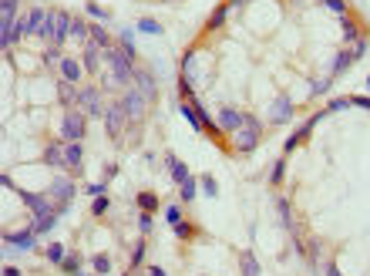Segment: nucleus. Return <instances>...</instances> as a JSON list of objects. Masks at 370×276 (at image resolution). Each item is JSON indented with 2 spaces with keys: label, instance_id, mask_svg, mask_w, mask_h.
Wrapping results in <instances>:
<instances>
[{
  "label": "nucleus",
  "instance_id": "nucleus-1",
  "mask_svg": "<svg viewBox=\"0 0 370 276\" xmlns=\"http://www.w3.org/2000/svg\"><path fill=\"white\" fill-rule=\"evenodd\" d=\"M259 135H263V125H259V118L246 114V125H242V128L233 135V145H236V152H252V148L259 145Z\"/></svg>",
  "mask_w": 370,
  "mask_h": 276
},
{
  "label": "nucleus",
  "instance_id": "nucleus-2",
  "mask_svg": "<svg viewBox=\"0 0 370 276\" xmlns=\"http://www.w3.org/2000/svg\"><path fill=\"white\" fill-rule=\"evenodd\" d=\"M108 64H111V74H114V84H128L135 81V61H131L125 51H108Z\"/></svg>",
  "mask_w": 370,
  "mask_h": 276
},
{
  "label": "nucleus",
  "instance_id": "nucleus-3",
  "mask_svg": "<svg viewBox=\"0 0 370 276\" xmlns=\"http://www.w3.org/2000/svg\"><path fill=\"white\" fill-rule=\"evenodd\" d=\"M61 138H64V142H81V138H84V114L81 111L67 114L64 125H61Z\"/></svg>",
  "mask_w": 370,
  "mask_h": 276
},
{
  "label": "nucleus",
  "instance_id": "nucleus-4",
  "mask_svg": "<svg viewBox=\"0 0 370 276\" xmlns=\"http://www.w3.org/2000/svg\"><path fill=\"white\" fill-rule=\"evenodd\" d=\"M51 24H54V44L61 48V44L71 37V24H74V17L71 14H61V10H54L51 14Z\"/></svg>",
  "mask_w": 370,
  "mask_h": 276
},
{
  "label": "nucleus",
  "instance_id": "nucleus-5",
  "mask_svg": "<svg viewBox=\"0 0 370 276\" xmlns=\"http://www.w3.org/2000/svg\"><path fill=\"white\" fill-rule=\"evenodd\" d=\"M242 125H246V114L242 111H236V108H222V111H219V128H222L225 135H236Z\"/></svg>",
  "mask_w": 370,
  "mask_h": 276
},
{
  "label": "nucleus",
  "instance_id": "nucleus-6",
  "mask_svg": "<svg viewBox=\"0 0 370 276\" xmlns=\"http://www.w3.org/2000/svg\"><path fill=\"white\" fill-rule=\"evenodd\" d=\"M51 199H54L57 212H64V209H67V202L74 199V182H67V179H57V182H54V189H51Z\"/></svg>",
  "mask_w": 370,
  "mask_h": 276
},
{
  "label": "nucleus",
  "instance_id": "nucleus-7",
  "mask_svg": "<svg viewBox=\"0 0 370 276\" xmlns=\"http://www.w3.org/2000/svg\"><path fill=\"white\" fill-rule=\"evenodd\" d=\"M0 24H4V41H0L4 48H14V44L24 37V20L14 17V20H0Z\"/></svg>",
  "mask_w": 370,
  "mask_h": 276
},
{
  "label": "nucleus",
  "instance_id": "nucleus-8",
  "mask_svg": "<svg viewBox=\"0 0 370 276\" xmlns=\"http://www.w3.org/2000/svg\"><path fill=\"white\" fill-rule=\"evenodd\" d=\"M78 105H84V111L91 114V118H101V114H108L105 108H101V101H98V91L95 88H84L81 91V101Z\"/></svg>",
  "mask_w": 370,
  "mask_h": 276
},
{
  "label": "nucleus",
  "instance_id": "nucleus-9",
  "mask_svg": "<svg viewBox=\"0 0 370 276\" xmlns=\"http://www.w3.org/2000/svg\"><path fill=\"white\" fill-rule=\"evenodd\" d=\"M105 118H108V131H111V135L118 138V135H121V122L128 118V111H125V101L111 105V108H108V114H105Z\"/></svg>",
  "mask_w": 370,
  "mask_h": 276
},
{
  "label": "nucleus",
  "instance_id": "nucleus-10",
  "mask_svg": "<svg viewBox=\"0 0 370 276\" xmlns=\"http://www.w3.org/2000/svg\"><path fill=\"white\" fill-rule=\"evenodd\" d=\"M81 158H84V148H81V142H64V169L78 172V169H81Z\"/></svg>",
  "mask_w": 370,
  "mask_h": 276
},
{
  "label": "nucleus",
  "instance_id": "nucleus-11",
  "mask_svg": "<svg viewBox=\"0 0 370 276\" xmlns=\"http://www.w3.org/2000/svg\"><path fill=\"white\" fill-rule=\"evenodd\" d=\"M290 118H293V105L286 101V98H276L273 108H269V122L283 125V122H290Z\"/></svg>",
  "mask_w": 370,
  "mask_h": 276
},
{
  "label": "nucleus",
  "instance_id": "nucleus-12",
  "mask_svg": "<svg viewBox=\"0 0 370 276\" xmlns=\"http://www.w3.org/2000/svg\"><path fill=\"white\" fill-rule=\"evenodd\" d=\"M125 111H128V118H142V111H145V95H142V91H128V95H125Z\"/></svg>",
  "mask_w": 370,
  "mask_h": 276
},
{
  "label": "nucleus",
  "instance_id": "nucleus-13",
  "mask_svg": "<svg viewBox=\"0 0 370 276\" xmlns=\"http://www.w3.org/2000/svg\"><path fill=\"white\" fill-rule=\"evenodd\" d=\"M34 236H37L34 229H31V233H7V236H4V243H7V246H17V249H31V246H34Z\"/></svg>",
  "mask_w": 370,
  "mask_h": 276
},
{
  "label": "nucleus",
  "instance_id": "nucleus-14",
  "mask_svg": "<svg viewBox=\"0 0 370 276\" xmlns=\"http://www.w3.org/2000/svg\"><path fill=\"white\" fill-rule=\"evenodd\" d=\"M135 84H138V91H142L145 98H155V91H158L155 78H152V74H145V71H135Z\"/></svg>",
  "mask_w": 370,
  "mask_h": 276
},
{
  "label": "nucleus",
  "instance_id": "nucleus-15",
  "mask_svg": "<svg viewBox=\"0 0 370 276\" xmlns=\"http://www.w3.org/2000/svg\"><path fill=\"white\" fill-rule=\"evenodd\" d=\"M51 14H44V10H31V14L24 17V34H37L40 27H44V20H48Z\"/></svg>",
  "mask_w": 370,
  "mask_h": 276
},
{
  "label": "nucleus",
  "instance_id": "nucleus-16",
  "mask_svg": "<svg viewBox=\"0 0 370 276\" xmlns=\"http://www.w3.org/2000/svg\"><path fill=\"white\" fill-rule=\"evenodd\" d=\"M81 78V64L78 61H74V57H64V61H61V81H78Z\"/></svg>",
  "mask_w": 370,
  "mask_h": 276
},
{
  "label": "nucleus",
  "instance_id": "nucleus-17",
  "mask_svg": "<svg viewBox=\"0 0 370 276\" xmlns=\"http://www.w3.org/2000/svg\"><path fill=\"white\" fill-rule=\"evenodd\" d=\"M169 172H172V179H175L178 186H182L185 179H192V175H189V169H185V162H178L175 155H169Z\"/></svg>",
  "mask_w": 370,
  "mask_h": 276
},
{
  "label": "nucleus",
  "instance_id": "nucleus-18",
  "mask_svg": "<svg viewBox=\"0 0 370 276\" xmlns=\"http://www.w3.org/2000/svg\"><path fill=\"white\" fill-rule=\"evenodd\" d=\"M313 122H316V118H310V122H306V125H303V128H299V131H296V135H293V138H286V145H283V152H293V148H296V145H299V142H303V138H306V135H310V131H313Z\"/></svg>",
  "mask_w": 370,
  "mask_h": 276
},
{
  "label": "nucleus",
  "instance_id": "nucleus-19",
  "mask_svg": "<svg viewBox=\"0 0 370 276\" xmlns=\"http://www.w3.org/2000/svg\"><path fill=\"white\" fill-rule=\"evenodd\" d=\"M57 91H61V101H64V105H78V101H81V91L74 88L71 81H61V88H57Z\"/></svg>",
  "mask_w": 370,
  "mask_h": 276
},
{
  "label": "nucleus",
  "instance_id": "nucleus-20",
  "mask_svg": "<svg viewBox=\"0 0 370 276\" xmlns=\"http://www.w3.org/2000/svg\"><path fill=\"white\" fill-rule=\"evenodd\" d=\"M44 162H48V165H57V169H61V165H64V145H51L48 152H44Z\"/></svg>",
  "mask_w": 370,
  "mask_h": 276
},
{
  "label": "nucleus",
  "instance_id": "nucleus-21",
  "mask_svg": "<svg viewBox=\"0 0 370 276\" xmlns=\"http://www.w3.org/2000/svg\"><path fill=\"white\" fill-rule=\"evenodd\" d=\"M229 10H233V4H222V7H216V10H212V17H209V27H212V31L225 24V17H229Z\"/></svg>",
  "mask_w": 370,
  "mask_h": 276
},
{
  "label": "nucleus",
  "instance_id": "nucleus-22",
  "mask_svg": "<svg viewBox=\"0 0 370 276\" xmlns=\"http://www.w3.org/2000/svg\"><path fill=\"white\" fill-rule=\"evenodd\" d=\"M88 44H95V48H108V44H111V37H108V31H105V27H91V41Z\"/></svg>",
  "mask_w": 370,
  "mask_h": 276
},
{
  "label": "nucleus",
  "instance_id": "nucleus-23",
  "mask_svg": "<svg viewBox=\"0 0 370 276\" xmlns=\"http://www.w3.org/2000/svg\"><path fill=\"white\" fill-rule=\"evenodd\" d=\"M44 256H48V263H57V266H61L67 252H64V246H61V243H51L48 249H44Z\"/></svg>",
  "mask_w": 370,
  "mask_h": 276
},
{
  "label": "nucleus",
  "instance_id": "nucleus-24",
  "mask_svg": "<svg viewBox=\"0 0 370 276\" xmlns=\"http://www.w3.org/2000/svg\"><path fill=\"white\" fill-rule=\"evenodd\" d=\"M242 276H259V263L252 252H242Z\"/></svg>",
  "mask_w": 370,
  "mask_h": 276
},
{
  "label": "nucleus",
  "instance_id": "nucleus-25",
  "mask_svg": "<svg viewBox=\"0 0 370 276\" xmlns=\"http://www.w3.org/2000/svg\"><path fill=\"white\" fill-rule=\"evenodd\" d=\"M61 269H64L67 276H81V256H64V263H61Z\"/></svg>",
  "mask_w": 370,
  "mask_h": 276
},
{
  "label": "nucleus",
  "instance_id": "nucleus-26",
  "mask_svg": "<svg viewBox=\"0 0 370 276\" xmlns=\"http://www.w3.org/2000/svg\"><path fill=\"white\" fill-rule=\"evenodd\" d=\"M357 41H360V31H357V24L343 17V44H357Z\"/></svg>",
  "mask_w": 370,
  "mask_h": 276
},
{
  "label": "nucleus",
  "instance_id": "nucleus-27",
  "mask_svg": "<svg viewBox=\"0 0 370 276\" xmlns=\"http://www.w3.org/2000/svg\"><path fill=\"white\" fill-rule=\"evenodd\" d=\"M71 37H78V41H91V27L84 24V20H74V24H71Z\"/></svg>",
  "mask_w": 370,
  "mask_h": 276
},
{
  "label": "nucleus",
  "instance_id": "nucleus-28",
  "mask_svg": "<svg viewBox=\"0 0 370 276\" xmlns=\"http://www.w3.org/2000/svg\"><path fill=\"white\" fill-rule=\"evenodd\" d=\"M350 61H354V54H350V51H340L337 61H333V74H343L346 67H350Z\"/></svg>",
  "mask_w": 370,
  "mask_h": 276
},
{
  "label": "nucleus",
  "instance_id": "nucleus-29",
  "mask_svg": "<svg viewBox=\"0 0 370 276\" xmlns=\"http://www.w3.org/2000/svg\"><path fill=\"white\" fill-rule=\"evenodd\" d=\"M84 71H98V48L95 44L84 48Z\"/></svg>",
  "mask_w": 370,
  "mask_h": 276
},
{
  "label": "nucleus",
  "instance_id": "nucleus-30",
  "mask_svg": "<svg viewBox=\"0 0 370 276\" xmlns=\"http://www.w3.org/2000/svg\"><path fill=\"white\" fill-rule=\"evenodd\" d=\"M54 222H57V216H48V219H34V233H37V236H48L51 229H54Z\"/></svg>",
  "mask_w": 370,
  "mask_h": 276
},
{
  "label": "nucleus",
  "instance_id": "nucleus-31",
  "mask_svg": "<svg viewBox=\"0 0 370 276\" xmlns=\"http://www.w3.org/2000/svg\"><path fill=\"white\" fill-rule=\"evenodd\" d=\"M138 205H142L145 212H155V209H158V199H155L152 192H142V195H138Z\"/></svg>",
  "mask_w": 370,
  "mask_h": 276
},
{
  "label": "nucleus",
  "instance_id": "nucleus-32",
  "mask_svg": "<svg viewBox=\"0 0 370 276\" xmlns=\"http://www.w3.org/2000/svg\"><path fill=\"white\" fill-rule=\"evenodd\" d=\"M175 236H178V239H192V236H195V226H192V222H175Z\"/></svg>",
  "mask_w": 370,
  "mask_h": 276
},
{
  "label": "nucleus",
  "instance_id": "nucleus-33",
  "mask_svg": "<svg viewBox=\"0 0 370 276\" xmlns=\"http://www.w3.org/2000/svg\"><path fill=\"white\" fill-rule=\"evenodd\" d=\"M202 192L209 195V199H216V195H219V186H216V179H212V175H202Z\"/></svg>",
  "mask_w": 370,
  "mask_h": 276
},
{
  "label": "nucleus",
  "instance_id": "nucleus-34",
  "mask_svg": "<svg viewBox=\"0 0 370 276\" xmlns=\"http://www.w3.org/2000/svg\"><path fill=\"white\" fill-rule=\"evenodd\" d=\"M91 266H95L98 276H105L108 269H111V260H108V256H95V260H91Z\"/></svg>",
  "mask_w": 370,
  "mask_h": 276
},
{
  "label": "nucleus",
  "instance_id": "nucleus-35",
  "mask_svg": "<svg viewBox=\"0 0 370 276\" xmlns=\"http://www.w3.org/2000/svg\"><path fill=\"white\" fill-rule=\"evenodd\" d=\"M195 199V179H185L182 182V202H192Z\"/></svg>",
  "mask_w": 370,
  "mask_h": 276
},
{
  "label": "nucleus",
  "instance_id": "nucleus-36",
  "mask_svg": "<svg viewBox=\"0 0 370 276\" xmlns=\"http://www.w3.org/2000/svg\"><path fill=\"white\" fill-rule=\"evenodd\" d=\"M142 260H145V239H138V243H135V252H131V266H142Z\"/></svg>",
  "mask_w": 370,
  "mask_h": 276
},
{
  "label": "nucleus",
  "instance_id": "nucleus-37",
  "mask_svg": "<svg viewBox=\"0 0 370 276\" xmlns=\"http://www.w3.org/2000/svg\"><path fill=\"white\" fill-rule=\"evenodd\" d=\"M138 31L142 34H161V24L158 20H138Z\"/></svg>",
  "mask_w": 370,
  "mask_h": 276
},
{
  "label": "nucleus",
  "instance_id": "nucleus-38",
  "mask_svg": "<svg viewBox=\"0 0 370 276\" xmlns=\"http://www.w3.org/2000/svg\"><path fill=\"white\" fill-rule=\"evenodd\" d=\"M54 61H57V64H61L64 57H61V51H57V44H51V48L44 51V64H54Z\"/></svg>",
  "mask_w": 370,
  "mask_h": 276
},
{
  "label": "nucleus",
  "instance_id": "nucleus-39",
  "mask_svg": "<svg viewBox=\"0 0 370 276\" xmlns=\"http://www.w3.org/2000/svg\"><path fill=\"white\" fill-rule=\"evenodd\" d=\"M108 205H111V202H108L105 195H95V202H91V212H95V216H101V212H108Z\"/></svg>",
  "mask_w": 370,
  "mask_h": 276
},
{
  "label": "nucleus",
  "instance_id": "nucleus-40",
  "mask_svg": "<svg viewBox=\"0 0 370 276\" xmlns=\"http://www.w3.org/2000/svg\"><path fill=\"white\" fill-rule=\"evenodd\" d=\"M165 219H169L172 226H175V222H182V209H178V205H169V209H165Z\"/></svg>",
  "mask_w": 370,
  "mask_h": 276
},
{
  "label": "nucleus",
  "instance_id": "nucleus-41",
  "mask_svg": "<svg viewBox=\"0 0 370 276\" xmlns=\"http://www.w3.org/2000/svg\"><path fill=\"white\" fill-rule=\"evenodd\" d=\"M323 4H327L330 10H337L340 17H346V0H323Z\"/></svg>",
  "mask_w": 370,
  "mask_h": 276
},
{
  "label": "nucleus",
  "instance_id": "nucleus-42",
  "mask_svg": "<svg viewBox=\"0 0 370 276\" xmlns=\"http://www.w3.org/2000/svg\"><path fill=\"white\" fill-rule=\"evenodd\" d=\"M283 169H286V158H280V162L273 165V175H269V179H273L276 186H280V182H283Z\"/></svg>",
  "mask_w": 370,
  "mask_h": 276
},
{
  "label": "nucleus",
  "instance_id": "nucleus-43",
  "mask_svg": "<svg viewBox=\"0 0 370 276\" xmlns=\"http://www.w3.org/2000/svg\"><path fill=\"white\" fill-rule=\"evenodd\" d=\"M88 14H91V17H98V20H108V17H111L105 7H98V4H88Z\"/></svg>",
  "mask_w": 370,
  "mask_h": 276
},
{
  "label": "nucleus",
  "instance_id": "nucleus-44",
  "mask_svg": "<svg viewBox=\"0 0 370 276\" xmlns=\"http://www.w3.org/2000/svg\"><path fill=\"white\" fill-rule=\"evenodd\" d=\"M142 233H152V212H142V219H138Z\"/></svg>",
  "mask_w": 370,
  "mask_h": 276
},
{
  "label": "nucleus",
  "instance_id": "nucleus-45",
  "mask_svg": "<svg viewBox=\"0 0 370 276\" xmlns=\"http://www.w3.org/2000/svg\"><path fill=\"white\" fill-rule=\"evenodd\" d=\"M327 88H330V78H323V81H313V88H310V91H313V95H323Z\"/></svg>",
  "mask_w": 370,
  "mask_h": 276
},
{
  "label": "nucleus",
  "instance_id": "nucleus-46",
  "mask_svg": "<svg viewBox=\"0 0 370 276\" xmlns=\"http://www.w3.org/2000/svg\"><path fill=\"white\" fill-rule=\"evenodd\" d=\"M350 105V98H333L330 101V111H340V108H346Z\"/></svg>",
  "mask_w": 370,
  "mask_h": 276
},
{
  "label": "nucleus",
  "instance_id": "nucleus-47",
  "mask_svg": "<svg viewBox=\"0 0 370 276\" xmlns=\"http://www.w3.org/2000/svg\"><path fill=\"white\" fill-rule=\"evenodd\" d=\"M363 51H367V37H360V41H357V48H354V51H350V54H354V61H357V57H360V54H363Z\"/></svg>",
  "mask_w": 370,
  "mask_h": 276
},
{
  "label": "nucleus",
  "instance_id": "nucleus-48",
  "mask_svg": "<svg viewBox=\"0 0 370 276\" xmlns=\"http://www.w3.org/2000/svg\"><path fill=\"white\" fill-rule=\"evenodd\" d=\"M88 192H91V195H105V182H91Z\"/></svg>",
  "mask_w": 370,
  "mask_h": 276
},
{
  "label": "nucleus",
  "instance_id": "nucleus-49",
  "mask_svg": "<svg viewBox=\"0 0 370 276\" xmlns=\"http://www.w3.org/2000/svg\"><path fill=\"white\" fill-rule=\"evenodd\" d=\"M350 105H360V108H370V98H363V95H360V98H350Z\"/></svg>",
  "mask_w": 370,
  "mask_h": 276
},
{
  "label": "nucleus",
  "instance_id": "nucleus-50",
  "mask_svg": "<svg viewBox=\"0 0 370 276\" xmlns=\"http://www.w3.org/2000/svg\"><path fill=\"white\" fill-rule=\"evenodd\" d=\"M148 273H152V276H165V269H161V266H148Z\"/></svg>",
  "mask_w": 370,
  "mask_h": 276
},
{
  "label": "nucleus",
  "instance_id": "nucleus-51",
  "mask_svg": "<svg viewBox=\"0 0 370 276\" xmlns=\"http://www.w3.org/2000/svg\"><path fill=\"white\" fill-rule=\"evenodd\" d=\"M4 276H20V269H14V266H7V269H4Z\"/></svg>",
  "mask_w": 370,
  "mask_h": 276
},
{
  "label": "nucleus",
  "instance_id": "nucleus-52",
  "mask_svg": "<svg viewBox=\"0 0 370 276\" xmlns=\"http://www.w3.org/2000/svg\"><path fill=\"white\" fill-rule=\"evenodd\" d=\"M327 276H340V269L337 266H327Z\"/></svg>",
  "mask_w": 370,
  "mask_h": 276
},
{
  "label": "nucleus",
  "instance_id": "nucleus-53",
  "mask_svg": "<svg viewBox=\"0 0 370 276\" xmlns=\"http://www.w3.org/2000/svg\"><path fill=\"white\" fill-rule=\"evenodd\" d=\"M7 4H20V0H7Z\"/></svg>",
  "mask_w": 370,
  "mask_h": 276
}]
</instances>
